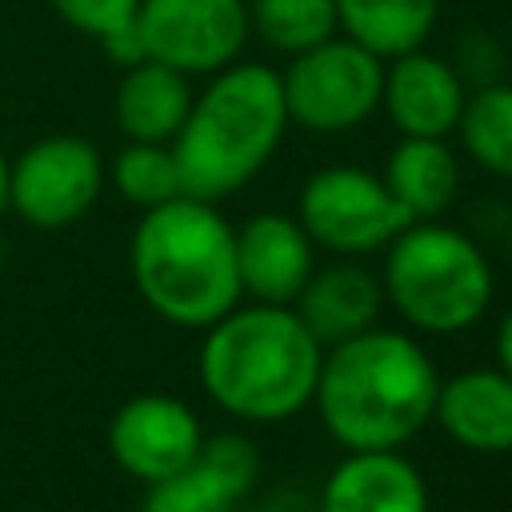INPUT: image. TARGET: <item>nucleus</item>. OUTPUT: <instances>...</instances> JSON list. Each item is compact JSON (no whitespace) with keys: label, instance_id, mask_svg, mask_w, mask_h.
Here are the masks:
<instances>
[{"label":"nucleus","instance_id":"nucleus-1","mask_svg":"<svg viewBox=\"0 0 512 512\" xmlns=\"http://www.w3.org/2000/svg\"><path fill=\"white\" fill-rule=\"evenodd\" d=\"M436 388V364L408 332L364 328L324 352L312 400L348 452L400 448L432 420Z\"/></svg>","mask_w":512,"mask_h":512},{"label":"nucleus","instance_id":"nucleus-2","mask_svg":"<svg viewBox=\"0 0 512 512\" xmlns=\"http://www.w3.org/2000/svg\"><path fill=\"white\" fill-rule=\"evenodd\" d=\"M320 360V340L288 304L228 308L208 324L200 380L224 412L276 424L312 404Z\"/></svg>","mask_w":512,"mask_h":512},{"label":"nucleus","instance_id":"nucleus-3","mask_svg":"<svg viewBox=\"0 0 512 512\" xmlns=\"http://www.w3.org/2000/svg\"><path fill=\"white\" fill-rule=\"evenodd\" d=\"M284 132L288 108L272 64L236 60L212 72L208 88L192 96V108L172 136L184 196L212 204L232 196L272 160Z\"/></svg>","mask_w":512,"mask_h":512},{"label":"nucleus","instance_id":"nucleus-4","mask_svg":"<svg viewBox=\"0 0 512 512\" xmlns=\"http://www.w3.org/2000/svg\"><path fill=\"white\" fill-rule=\"evenodd\" d=\"M128 260L152 312L180 328H208L236 308V228L212 200L172 196L144 208Z\"/></svg>","mask_w":512,"mask_h":512},{"label":"nucleus","instance_id":"nucleus-5","mask_svg":"<svg viewBox=\"0 0 512 512\" xmlns=\"http://www.w3.org/2000/svg\"><path fill=\"white\" fill-rule=\"evenodd\" d=\"M384 256V296L420 332H464L492 300V268L472 236L436 220L400 228Z\"/></svg>","mask_w":512,"mask_h":512},{"label":"nucleus","instance_id":"nucleus-6","mask_svg":"<svg viewBox=\"0 0 512 512\" xmlns=\"http://www.w3.org/2000/svg\"><path fill=\"white\" fill-rule=\"evenodd\" d=\"M288 124L308 132H352L380 112L384 92V60L360 48L348 36H328L316 48L288 56L280 72Z\"/></svg>","mask_w":512,"mask_h":512},{"label":"nucleus","instance_id":"nucleus-7","mask_svg":"<svg viewBox=\"0 0 512 512\" xmlns=\"http://www.w3.org/2000/svg\"><path fill=\"white\" fill-rule=\"evenodd\" d=\"M296 220L312 236V244L328 252H376L384 248L400 228L412 224V216L396 204L384 176L356 168V164H332L304 180Z\"/></svg>","mask_w":512,"mask_h":512},{"label":"nucleus","instance_id":"nucleus-8","mask_svg":"<svg viewBox=\"0 0 512 512\" xmlns=\"http://www.w3.org/2000/svg\"><path fill=\"white\" fill-rule=\"evenodd\" d=\"M136 32L148 60L212 76L236 64L252 36L248 0H140Z\"/></svg>","mask_w":512,"mask_h":512},{"label":"nucleus","instance_id":"nucleus-9","mask_svg":"<svg viewBox=\"0 0 512 512\" xmlns=\"http://www.w3.org/2000/svg\"><path fill=\"white\" fill-rule=\"evenodd\" d=\"M100 184L104 164L92 140L48 136L8 168V204L36 228H64L92 208Z\"/></svg>","mask_w":512,"mask_h":512},{"label":"nucleus","instance_id":"nucleus-10","mask_svg":"<svg viewBox=\"0 0 512 512\" xmlns=\"http://www.w3.org/2000/svg\"><path fill=\"white\" fill-rule=\"evenodd\" d=\"M200 440L204 432L196 412L184 400L160 396V392L132 396L112 416V428H108V448L116 464L148 484L188 468L200 452Z\"/></svg>","mask_w":512,"mask_h":512},{"label":"nucleus","instance_id":"nucleus-11","mask_svg":"<svg viewBox=\"0 0 512 512\" xmlns=\"http://www.w3.org/2000/svg\"><path fill=\"white\" fill-rule=\"evenodd\" d=\"M468 100V84L452 68L448 56L428 48H412L404 56L384 60V92L380 108L388 112L400 136H436L448 140L460 124Z\"/></svg>","mask_w":512,"mask_h":512},{"label":"nucleus","instance_id":"nucleus-12","mask_svg":"<svg viewBox=\"0 0 512 512\" xmlns=\"http://www.w3.org/2000/svg\"><path fill=\"white\" fill-rule=\"evenodd\" d=\"M312 236L296 216L260 212L236 232V272L240 292H252L260 304H292L312 276Z\"/></svg>","mask_w":512,"mask_h":512},{"label":"nucleus","instance_id":"nucleus-13","mask_svg":"<svg viewBox=\"0 0 512 512\" xmlns=\"http://www.w3.org/2000/svg\"><path fill=\"white\" fill-rule=\"evenodd\" d=\"M320 512H428V488L396 448H356L324 480Z\"/></svg>","mask_w":512,"mask_h":512},{"label":"nucleus","instance_id":"nucleus-14","mask_svg":"<svg viewBox=\"0 0 512 512\" xmlns=\"http://www.w3.org/2000/svg\"><path fill=\"white\" fill-rule=\"evenodd\" d=\"M432 416L468 452H512V376L504 368H468L436 388Z\"/></svg>","mask_w":512,"mask_h":512},{"label":"nucleus","instance_id":"nucleus-15","mask_svg":"<svg viewBox=\"0 0 512 512\" xmlns=\"http://www.w3.org/2000/svg\"><path fill=\"white\" fill-rule=\"evenodd\" d=\"M296 304H300L296 316L308 324V332L320 344H336V340H348L372 328L384 304V288L360 264H328L320 272L312 268Z\"/></svg>","mask_w":512,"mask_h":512},{"label":"nucleus","instance_id":"nucleus-16","mask_svg":"<svg viewBox=\"0 0 512 512\" xmlns=\"http://www.w3.org/2000/svg\"><path fill=\"white\" fill-rule=\"evenodd\" d=\"M188 108H192L188 76L160 60L144 56V60L128 64L124 80L116 84V124L128 140L172 144Z\"/></svg>","mask_w":512,"mask_h":512},{"label":"nucleus","instance_id":"nucleus-17","mask_svg":"<svg viewBox=\"0 0 512 512\" xmlns=\"http://www.w3.org/2000/svg\"><path fill=\"white\" fill-rule=\"evenodd\" d=\"M384 184L412 220H436L460 188V160L448 140L436 136H400L384 160Z\"/></svg>","mask_w":512,"mask_h":512},{"label":"nucleus","instance_id":"nucleus-18","mask_svg":"<svg viewBox=\"0 0 512 512\" xmlns=\"http://www.w3.org/2000/svg\"><path fill=\"white\" fill-rule=\"evenodd\" d=\"M440 20V0H336L340 36L380 60L424 48Z\"/></svg>","mask_w":512,"mask_h":512},{"label":"nucleus","instance_id":"nucleus-19","mask_svg":"<svg viewBox=\"0 0 512 512\" xmlns=\"http://www.w3.org/2000/svg\"><path fill=\"white\" fill-rule=\"evenodd\" d=\"M456 132L464 152L484 172L512 180V80H492L472 88Z\"/></svg>","mask_w":512,"mask_h":512},{"label":"nucleus","instance_id":"nucleus-20","mask_svg":"<svg viewBox=\"0 0 512 512\" xmlns=\"http://www.w3.org/2000/svg\"><path fill=\"white\" fill-rule=\"evenodd\" d=\"M248 24L252 36L280 56H296L340 32L336 0H248Z\"/></svg>","mask_w":512,"mask_h":512},{"label":"nucleus","instance_id":"nucleus-21","mask_svg":"<svg viewBox=\"0 0 512 512\" xmlns=\"http://www.w3.org/2000/svg\"><path fill=\"white\" fill-rule=\"evenodd\" d=\"M112 180L120 188L124 200L140 204V208H156L172 196H184V184H180V168H176V156L168 144H144V140H132L116 164H112Z\"/></svg>","mask_w":512,"mask_h":512},{"label":"nucleus","instance_id":"nucleus-22","mask_svg":"<svg viewBox=\"0 0 512 512\" xmlns=\"http://www.w3.org/2000/svg\"><path fill=\"white\" fill-rule=\"evenodd\" d=\"M240 496H232L216 476H208L196 460L164 480L148 484L140 512H236Z\"/></svg>","mask_w":512,"mask_h":512},{"label":"nucleus","instance_id":"nucleus-23","mask_svg":"<svg viewBox=\"0 0 512 512\" xmlns=\"http://www.w3.org/2000/svg\"><path fill=\"white\" fill-rule=\"evenodd\" d=\"M196 464L216 476L232 496H244L256 476H260V452L248 436L240 432H220V436H208L200 440V452H196Z\"/></svg>","mask_w":512,"mask_h":512},{"label":"nucleus","instance_id":"nucleus-24","mask_svg":"<svg viewBox=\"0 0 512 512\" xmlns=\"http://www.w3.org/2000/svg\"><path fill=\"white\" fill-rule=\"evenodd\" d=\"M64 24H72L76 32L84 36H96V40H108L124 28L136 24V8L140 0H48Z\"/></svg>","mask_w":512,"mask_h":512},{"label":"nucleus","instance_id":"nucleus-25","mask_svg":"<svg viewBox=\"0 0 512 512\" xmlns=\"http://www.w3.org/2000/svg\"><path fill=\"white\" fill-rule=\"evenodd\" d=\"M496 356H500V368L512 376V312L496 328Z\"/></svg>","mask_w":512,"mask_h":512},{"label":"nucleus","instance_id":"nucleus-26","mask_svg":"<svg viewBox=\"0 0 512 512\" xmlns=\"http://www.w3.org/2000/svg\"><path fill=\"white\" fill-rule=\"evenodd\" d=\"M8 208V160H4V152H0V212Z\"/></svg>","mask_w":512,"mask_h":512},{"label":"nucleus","instance_id":"nucleus-27","mask_svg":"<svg viewBox=\"0 0 512 512\" xmlns=\"http://www.w3.org/2000/svg\"><path fill=\"white\" fill-rule=\"evenodd\" d=\"M0 256H4V252H0Z\"/></svg>","mask_w":512,"mask_h":512}]
</instances>
